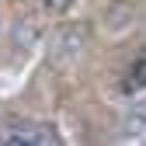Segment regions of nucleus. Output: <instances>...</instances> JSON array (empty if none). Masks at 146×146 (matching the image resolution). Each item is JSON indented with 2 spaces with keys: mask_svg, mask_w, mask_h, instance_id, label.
I'll return each mask as SVG.
<instances>
[{
  "mask_svg": "<svg viewBox=\"0 0 146 146\" xmlns=\"http://www.w3.org/2000/svg\"><path fill=\"white\" fill-rule=\"evenodd\" d=\"M38 7L49 17H63V14H70L73 7H77V0H38Z\"/></svg>",
  "mask_w": 146,
  "mask_h": 146,
  "instance_id": "5",
  "label": "nucleus"
},
{
  "mask_svg": "<svg viewBox=\"0 0 146 146\" xmlns=\"http://www.w3.org/2000/svg\"><path fill=\"white\" fill-rule=\"evenodd\" d=\"M139 90H146V52H139V56L125 66L122 80H118V94L122 98H136Z\"/></svg>",
  "mask_w": 146,
  "mask_h": 146,
  "instance_id": "3",
  "label": "nucleus"
},
{
  "mask_svg": "<svg viewBox=\"0 0 146 146\" xmlns=\"http://www.w3.org/2000/svg\"><path fill=\"white\" fill-rule=\"evenodd\" d=\"M143 136H146V104L132 108L122 118V139H143Z\"/></svg>",
  "mask_w": 146,
  "mask_h": 146,
  "instance_id": "4",
  "label": "nucleus"
},
{
  "mask_svg": "<svg viewBox=\"0 0 146 146\" xmlns=\"http://www.w3.org/2000/svg\"><path fill=\"white\" fill-rule=\"evenodd\" d=\"M80 49H84V28H59L52 35V59L59 66L73 63L80 56Z\"/></svg>",
  "mask_w": 146,
  "mask_h": 146,
  "instance_id": "2",
  "label": "nucleus"
},
{
  "mask_svg": "<svg viewBox=\"0 0 146 146\" xmlns=\"http://www.w3.org/2000/svg\"><path fill=\"white\" fill-rule=\"evenodd\" d=\"M49 143H63L49 122L14 118L7 125H0V146H49Z\"/></svg>",
  "mask_w": 146,
  "mask_h": 146,
  "instance_id": "1",
  "label": "nucleus"
}]
</instances>
